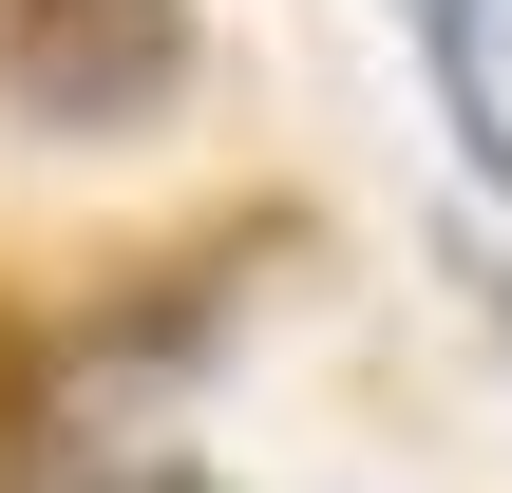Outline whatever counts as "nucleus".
I'll list each match as a JSON object with an SVG mask.
<instances>
[{
    "instance_id": "obj_1",
    "label": "nucleus",
    "mask_w": 512,
    "mask_h": 493,
    "mask_svg": "<svg viewBox=\"0 0 512 493\" xmlns=\"http://www.w3.org/2000/svg\"><path fill=\"white\" fill-rule=\"evenodd\" d=\"M190 0H0V114L57 152H114L190 95Z\"/></svg>"
},
{
    "instance_id": "obj_2",
    "label": "nucleus",
    "mask_w": 512,
    "mask_h": 493,
    "mask_svg": "<svg viewBox=\"0 0 512 493\" xmlns=\"http://www.w3.org/2000/svg\"><path fill=\"white\" fill-rule=\"evenodd\" d=\"M76 493H228L209 456H114V475H76Z\"/></svg>"
},
{
    "instance_id": "obj_3",
    "label": "nucleus",
    "mask_w": 512,
    "mask_h": 493,
    "mask_svg": "<svg viewBox=\"0 0 512 493\" xmlns=\"http://www.w3.org/2000/svg\"><path fill=\"white\" fill-rule=\"evenodd\" d=\"M456 285H475V304H494V342H512V266H494V247H475V266H456Z\"/></svg>"
}]
</instances>
